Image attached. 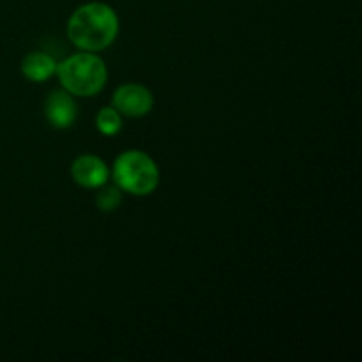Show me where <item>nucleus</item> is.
Here are the masks:
<instances>
[{"label": "nucleus", "instance_id": "7", "mask_svg": "<svg viewBox=\"0 0 362 362\" xmlns=\"http://www.w3.org/2000/svg\"><path fill=\"white\" fill-rule=\"evenodd\" d=\"M57 69V62L52 55L32 52L21 62V73L30 81H46Z\"/></svg>", "mask_w": 362, "mask_h": 362}, {"label": "nucleus", "instance_id": "6", "mask_svg": "<svg viewBox=\"0 0 362 362\" xmlns=\"http://www.w3.org/2000/svg\"><path fill=\"white\" fill-rule=\"evenodd\" d=\"M45 113L48 122L57 129H67L74 124L78 115L76 105L67 90H55L48 95L45 105Z\"/></svg>", "mask_w": 362, "mask_h": 362}, {"label": "nucleus", "instance_id": "4", "mask_svg": "<svg viewBox=\"0 0 362 362\" xmlns=\"http://www.w3.org/2000/svg\"><path fill=\"white\" fill-rule=\"evenodd\" d=\"M154 106V98L147 87L138 83H126L113 94V108L126 117H144Z\"/></svg>", "mask_w": 362, "mask_h": 362}, {"label": "nucleus", "instance_id": "3", "mask_svg": "<svg viewBox=\"0 0 362 362\" xmlns=\"http://www.w3.org/2000/svg\"><path fill=\"white\" fill-rule=\"evenodd\" d=\"M115 184L133 197H147L159 184V170L154 159L141 151H127L113 163Z\"/></svg>", "mask_w": 362, "mask_h": 362}, {"label": "nucleus", "instance_id": "9", "mask_svg": "<svg viewBox=\"0 0 362 362\" xmlns=\"http://www.w3.org/2000/svg\"><path fill=\"white\" fill-rule=\"evenodd\" d=\"M122 204V189L119 186H101V191L95 197V205L99 211L103 212H112L119 209Z\"/></svg>", "mask_w": 362, "mask_h": 362}, {"label": "nucleus", "instance_id": "1", "mask_svg": "<svg viewBox=\"0 0 362 362\" xmlns=\"http://www.w3.org/2000/svg\"><path fill=\"white\" fill-rule=\"evenodd\" d=\"M119 34V18L115 11L101 2L78 7L67 21V35L76 48L85 52H101L115 41Z\"/></svg>", "mask_w": 362, "mask_h": 362}, {"label": "nucleus", "instance_id": "5", "mask_svg": "<svg viewBox=\"0 0 362 362\" xmlns=\"http://www.w3.org/2000/svg\"><path fill=\"white\" fill-rule=\"evenodd\" d=\"M71 175H73L74 182L80 186L87 187V189H95L108 182V166L105 165L103 159L98 156H81V158L74 159L73 166H71Z\"/></svg>", "mask_w": 362, "mask_h": 362}, {"label": "nucleus", "instance_id": "2", "mask_svg": "<svg viewBox=\"0 0 362 362\" xmlns=\"http://www.w3.org/2000/svg\"><path fill=\"white\" fill-rule=\"evenodd\" d=\"M55 73L62 87L69 94L80 95V98L99 94L108 80V69L105 62L94 53H76L62 60L57 64Z\"/></svg>", "mask_w": 362, "mask_h": 362}, {"label": "nucleus", "instance_id": "8", "mask_svg": "<svg viewBox=\"0 0 362 362\" xmlns=\"http://www.w3.org/2000/svg\"><path fill=\"white\" fill-rule=\"evenodd\" d=\"M95 126H98L99 133L106 134V136H113V134L119 133L122 129V119H120V113L115 108H105L99 110L98 117H95Z\"/></svg>", "mask_w": 362, "mask_h": 362}]
</instances>
